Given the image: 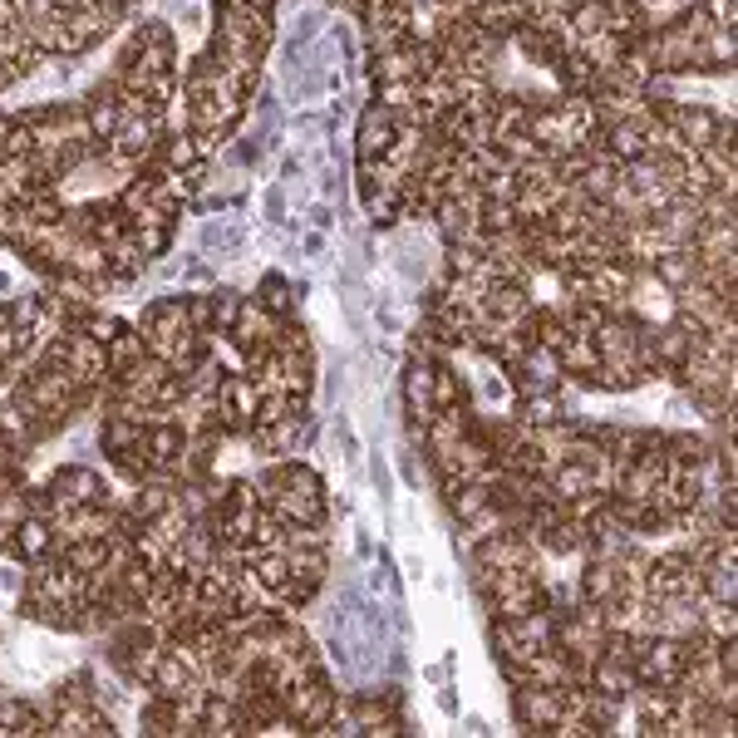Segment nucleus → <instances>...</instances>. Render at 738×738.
I'll return each instance as SVG.
<instances>
[{"label": "nucleus", "instance_id": "1", "mask_svg": "<svg viewBox=\"0 0 738 738\" xmlns=\"http://www.w3.org/2000/svg\"><path fill=\"white\" fill-rule=\"evenodd\" d=\"M242 237H246V227L242 222H237V217H222V222H207V227H202V251H207V256H227V251H237V246H242Z\"/></svg>", "mask_w": 738, "mask_h": 738}]
</instances>
